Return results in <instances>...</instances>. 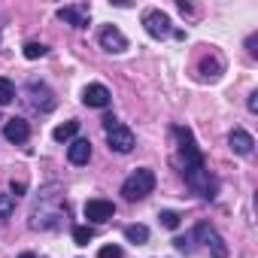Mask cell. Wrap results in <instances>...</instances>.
<instances>
[{
  "instance_id": "26",
  "label": "cell",
  "mask_w": 258,
  "mask_h": 258,
  "mask_svg": "<svg viewBox=\"0 0 258 258\" xmlns=\"http://www.w3.org/2000/svg\"><path fill=\"white\" fill-rule=\"evenodd\" d=\"M19 258H37V255H34V252H22Z\"/></svg>"
},
{
  "instance_id": "19",
  "label": "cell",
  "mask_w": 258,
  "mask_h": 258,
  "mask_svg": "<svg viewBox=\"0 0 258 258\" xmlns=\"http://www.w3.org/2000/svg\"><path fill=\"white\" fill-rule=\"evenodd\" d=\"M16 210V198L13 195H0V219H10Z\"/></svg>"
},
{
  "instance_id": "9",
  "label": "cell",
  "mask_w": 258,
  "mask_h": 258,
  "mask_svg": "<svg viewBox=\"0 0 258 258\" xmlns=\"http://www.w3.org/2000/svg\"><path fill=\"white\" fill-rule=\"evenodd\" d=\"M88 16H91L88 4H73V7H61V10H58V19L67 22V25H73L76 31L88 28Z\"/></svg>"
},
{
  "instance_id": "20",
  "label": "cell",
  "mask_w": 258,
  "mask_h": 258,
  "mask_svg": "<svg viewBox=\"0 0 258 258\" xmlns=\"http://www.w3.org/2000/svg\"><path fill=\"white\" fill-rule=\"evenodd\" d=\"M46 52H49V49H46L43 43H28V46H25V58H28V61H37V58H43Z\"/></svg>"
},
{
  "instance_id": "6",
  "label": "cell",
  "mask_w": 258,
  "mask_h": 258,
  "mask_svg": "<svg viewBox=\"0 0 258 258\" xmlns=\"http://www.w3.org/2000/svg\"><path fill=\"white\" fill-rule=\"evenodd\" d=\"M173 137L179 140L182 167H185V164H201V161H204V152L198 149V143H195V137H191V131H188V127H173Z\"/></svg>"
},
{
  "instance_id": "5",
  "label": "cell",
  "mask_w": 258,
  "mask_h": 258,
  "mask_svg": "<svg viewBox=\"0 0 258 258\" xmlns=\"http://www.w3.org/2000/svg\"><path fill=\"white\" fill-rule=\"evenodd\" d=\"M143 28H146V34H149L152 40H164V37L173 34L170 19H167V13H161V10H146V13H143Z\"/></svg>"
},
{
  "instance_id": "25",
  "label": "cell",
  "mask_w": 258,
  "mask_h": 258,
  "mask_svg": "<svg viewBox=\"0 0 258 258\" xmlns=\"http://www.w3.org/2000/svg\"><path fill=\"white\" fill-rule=\"evenodd\" d=\"M176 7H179V13H182V16H185V13H191V7L185 4V0H179V4H176Z\"/></svg>"
},
{
  "instance_id": "7",
  "label": "cell",
  "mask_w": 258,
  "mask_h": 258,
  "mask_svg": "<svg viewBox=\"0 0 258 258\" xmlns=\"http://www.w3.org/2000/svg\"><path fill=\"white\" fill-rule=\"evenodd\" d=\"M97 43H100L103 52H112V55H121V52L127 49V37H124L115 25H103L100 34H97Z\"/></svg>"
},
{
  "instance_id": "13",
  "label": "cell",
  "mask_w": 258,
  "mask_h": 258,
  "mask_svg": "<svg viewBox=\"0 0 258 258\" xmlns=\"http://www.w3.org/2000/svg\"><path fill=\"white\" fill-rule=\"evenodd\" d=\"M67 161H70V164H76V167L88 164V161H91V143H88V140H82V137L70 140V146H67Z\"/></svg>"
},
{
  "instance_id": "1",
  "label": "cell",
  "mask_w": 258,
  "mask_h": 258,
  "mask_svg": "<svg viewBox=\"0 0 258 258\" xmlns=\"http://www.w3.org/2000/svg\"><path fill=\"white\" fill-rule=\"evenodd\" d=\"M182 176H185V185H188L195 195H201V198H207V201L216 198L219 182L213 179V173L207 170L204 161H201V164H185V167H182Z\"/></svg>"
},
{
  "instance_id": "18",
  "label": "cell",
  "mask_w": 258,
  "mask_h": 258,
  "mask_svg": "<svg viewBox=\"0 0 258 258\" xmlns=\"http://www.w3.org/2000/svg\"><path fill=\"white\" fill-rule=\"evenodd\" d=\"M158 219H161V225H164V228H170V231H176V228H179V213H173V210H161V213H158Z\"/></svg>"
},
{
  "instance_id": "16",
  "label": "cell",
  "mask_w": 258,
  "mask_h": 258,
  "mask_svg": "<svg viewBox=\"0 0 258 258\" xmlns=\"http://www.w3.org/2000/svg\"><path fill=\"white\" fill-rule=\"evenodd\" d=\"M16 100V85L7 79V76H0V106H7Z\"/></svg>"
},
{
  "instance_id": "21",
  "label": "cell",
  "mask_w": 258,
  "mask_h": 258,
  "mask_svg": "<svg viewBox=\"0 0 258 258\" xmlns=\"http://www.w3.org/2000/svg\"><path fill=\"white\" fill-rule=\"evenodd\" d=\"M97 258H124V249H121V246H115V243H109V246H100Z\"/></svg>"
},
{
  "instance_id": "22",
  "label": "cell",
  "mask_w": 258,
  "mask_h": 258,
  "mask_svg": "<svg viewBox=\"0 0 258 258\" xmlns=\"http://www.w3.org/2000/svg\"><path fill=\"white\" fill-rule=\"evenodd\" d=\"M173 246H176L179 252H191V240H188V237H176V240H173Z\"/></svg>"
},
{
  "instance_id": "8",
  "label": "cell",
  "mask_w": 258,
  "mask_h": 258,
  "mask_svg": "<svg viewBox=\"0 0 258 258\" xmlns=\"http://www.w3.org/2000/svg\"><path fill=\"white\" fill-rule=\"evenodd\" d=\"M112 216H115V204L106 201V198H91V201L85 204V219L94 222V225H103V222H109Z\"/></svg>"
},
{
  "instance_id": "23",
  "label": "cell",
  "mask_w": 258,
  "mask_h": 258,
  "mask_svg": "<svg viewBox=\"0 0 258 258\" xmlns=\"http://www.w3.org/2000/svg\"><path fill=\"white\" fill-rule=\"evenodd\" d=\"M246 106H249V112H258V94H255V91L249 94V103H246Z\"/></svg>"
},
{
  "instance_id": "15",
  "label": "cell",
  "mask_w": 258,
  "mask_h": 258,
  "mask_svg": "<svg viewBox=\"0 0 258 258\" xmlns=\"http://www.w3.org/2000/svg\"><path fill=\"white\" fill-rule=\"evenodd\" d=\"M124 240L134 243V246H143V243L149 240V228H146V225H127V228H124Z\"/></svg>"
},
{
  "instance_id": "3",
  "label": "cell",
  "mask_w": 258,
  "mask_h": 258,
  "mask_svg": "<svg viewBox=\"0 0 258 258\" xmlns=\"http://www.w3.org/2000/svg\"><path fill=\"white\" fill-rule=\"evenodd\" d=\"M195 240L204 243L207 252H210L213 258H228V246H225V240L219 237V231H216L210 222H198V228H195Z\"/></svg>"
},
{
  "instance_id": "17",
  "label": "cell",
  "mask_w": 258,
  "mask_h": 258,
  "mask_svg": "<svg viewBox=\"0 0 258 258\" xmlns=\"http://www.w3.org/2000/svg\"><path fill=\"white\" fill-rule=\"evenodd\" d=\"M91 237H94V228H88V225H76V228H73V240H76L79 246H88Z\"/></svg>"
},
{
  "instance_id": "2",
  "label": "cell",
  "mask_w": 258,
  "mask_h": 258,
  "mask_svg": "<svg viewBox=\"0 0 258 258\" xmlns=\"http://www.w3.org/2000/svg\"><path fill=\"white\" fill-rule=\"evenodd\" d=\"M152 191H155V173H152L149 167L134 170L131 176L121 182V195H124V201H143V198L152 195Z\"/></svg>"
},
{
  "instance_id": "11",
  "label": "cell",
  "mask_w": 258,
  "mask_h": 258,
  "mask_svg": "<svg viewBox=\"0 0 258 258\" xmlns=\"http://www.w3.org/2000/svg\"><path fill=\"white\" fill-rule=\"evenodd\" d=\"M4 137H7L10 143H16V146H19V143H28V137H31V124H28L25 118L16 115V118H10V121L4 124Z\"/></svg>"
},
{
  "instance_id": "4",
  "label": "cell",
  "mask_w": 258,
  "mask_h": 258,
  "mask_svg": "<svg viewBox=\"0 0 258 258\" xmlns=\"http://www.w3.org/2000/svg\"><path fill=\"white\" fill-rule=\"evenodd\" d=\"M134 131H131V127H127V124H112L109 127V131H106V146H109V152H118V155H127V152H131L134 149Z\"/></svg>"
},
{
  "instance_id": "14",
  "label": "cell",
  "mask_w": 258,
  "mask_h": 258,
  "mask_svg": "<svg viewBox=\"0 0 258 258\" xmlns=\"http://www.w3.org/2000/svg\"><path fill=\"white\" fill-rule=\"evenodd\" d=\"M76 134H79V121H64V124H58L55 131H52V137L58 140V143H67V140H76Z\"/></svg>"
},
{
  "instance_id": "10",
  "label": "cell",
  "mask_w": 258,
  "mask_h": 258,
  "mask_svg": "<svg viewBox=\"0 0 258 258\" xmlns=\"http://www.w3.org/2000/svg\"><path fill=\"white\" fill-rule=\"evenodd\" d=\"M109 100H112V94H109V88H106V85H100V82H91V85H85V91H82V103H85V106L106 109V106H109Z\"/></svg>"
},
{
  "instance_id": "12",
  "label": "cell",
  "mask_w": 258,
  "mask_h": 258,
  "mask_svg": "<svg viewBox=\"0 0 258 258\" xmlns=\"http://www.w3.org/2000/svg\"><path fill=\"white\" fill-rule=\"evenodd\" d=\"M228 146H231V152H234V155H252L255 140H252V134H249V131H243V127H234V131L228 134Z\"/></svg>"
},
{
  "instance_id": "24",
  "label": "cell",
  "mask_w": 258,
  "mask_h": 258,
  "mask_svg": "<svg viewBox=\"0 0 258 258\" xmlns=\"http://www.w3.org/2000/svg\"><path fill=\"white\" fill-rule=\"evenodd\" d=\"M112 124H118V118L115 115H103V131H109Z\"/></svg>"
}]
</instances>
